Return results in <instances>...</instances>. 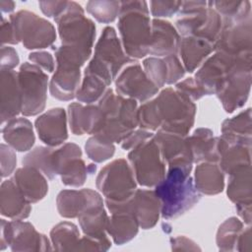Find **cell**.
Segmentation results:
<instances>
[{
    "instance_id": "cell-30",
    "label": "cell",
    "mask_w": 252,
    "mask_h": 252,
    "mask_svg": "<svg viewBox=\"0 0 252 252\" xmlns=\"http://www.w3.org/2000/svg\"><path fill=\"white\" fill-rule=\"evenodd\" d=\"M193 181L199 193L217 195L224 188V173L218 162L204 161L196 166Z\"/></svg>"
},
{
    "instance_id": "cell-24",
    "label": "cell",
    "mask_w": 252,
    "mask_h": 252,
    "mask_svg": "<svg viewBox=\"0 0 252 252\" xmlns=\"http://www.w3.org/2000/svg\"><path fill=\"white\" fill-rule=\"evenodd\" d=\"M1 123L4 124L17 117L22 111V97L18 81V72L15 70H1Z\"/></svg>"
},
{
    "instance_id": "cell-4",
    "label": "cell",
    "mask_w": 252,
    "mask_h": 252,
    "mask_svg": "<svg viewBox=\"0 0 252 252\" xmlns=\"http://www.w3.org/2000/svg\"><path fill=\"white\" fill-rule=\"evenodd\" d=\"M178 16L175 22L178 33L216 44L222 28V18L214 9L213 1H182Z\"/></svg>"
},
{
    "instance_id": "cell-25",
    "label": "cell",
    "mask_w": 252,
    "mask_h": 252,
    "mask_svg": "<svg viewBox=\"0 0 252 252\" xmlns=\"http://www.w3.org/2000/svg\"><path fill=\"white\" fill-rule=\"evenodd\" d=\"M131 211L137 219L140 227H154L160 216V202L155 190L136 189L131 199Z\"/></svg>"
},
{
    "instance_id": "cell-56",
    "label": "cell",
    "mask_w": 252,
    "mask_h": 252,
    "mask_svg": "<svg viewBox=\"0 0 252 252\" xmlns=\"http://www.w3.org/2000/svg\"><path fill=\"white\" fill-rule=\"evenodd\" d=\"M172 250H200L198 245L186 236H177L170 239Z\"/></svg>"
},
{
    "instance_id": "cell-21",
    "label": "cell",
    "mask_w": 252,
    "mask_h": 252,
    "mask_svg": "<svg viewBox=\"0 0 252 252\" xmlns=\"http://www.w3.org/2000/svg\"><path fill=\"white\" fill-rule=\"evenodd\" d=\"M78 220L85 235L101 239L109 238L107 233L109 217L103 207L102 197L98 192L92 190L90 202L79 215Z\"/></svg>"
},
{
    "instance_id": "cell-2",
    "label": "cell",
    "mask_w": 252,
    "mask_h": 252,
    "mask_svg": "<svg viewBox=\"0 0 252 252\" xmlns=\"http://www.w3.org/2000/svg\"><path fill=\"white\" fill-rule=\"evenodd\" d=\"M117 28L125 53L132 59L149 54L152 21L146 1H120Z\"/></svg>"
},
{
    "instance_id": "cell-6",
    "label": "cell",
    "mask_w": 252,
    "mask_h": 252,
    "mask_svg": "<svg viewBox=\"0 0 252 252\" xmlns=\"http://www.w3.org/2000/svg\"><path fill=\"white\" fill-rule=\"evenodd\" d=\"M54 21L62 45L73 47L90 58L95 39V25L85 16L82 6L69 1L66 10Z\"/></svg>"
},
{
    "instance_id": "cell-17",
    "label": "cell",
    "mask_w": 252,
    "mask_h": 252,
    "mask_svg": "<svg viewBox=\"0 0 252 252\" xmlns=\"http://www.w3.org/2000/svg\"><path fill=\"white\" fill-rule=\"evenodd\" d=\"M94 58L108 68L115 80L124 66L136 62L124 51L120 38L112 27H105L94 46Z\"/></svg>"
},
{
    "instance_id": "cell-41",
    "label": "cell",
    "mask_w": 252,
    "mask_h": 252,
    "mask_svg": "<svg viewBox=\"0 0 252 252\" xmlns=\"http://www.w3.org/2000/svg\"><path fill=\"white\" fill-rule=\"evenodd\" d=\"M251 108L241 111L232 118L225 119L221 124V134L236 137H251Z\"/></svg>"
},
{
    "instance_id": "cell-11",
    "label": "cell",
    "mask_w": 252,
    "mask_h": 252,
    "mask_svg": "<svg viewBox=\"0 0 252 252\" xmlns=\"http://www.w3.org/2000/svg\"><path fill=\"white\" fill-rule=\"evenodd\" d=\"M48 76L38 66L25 62L18 71L24 116H34L43 111L47 98Z\"/></svg>"
},
{
    "instance_id": "cell-45",
    "label": "cell",
    "mask_w": 252,
    "mask_h": 252,
    "mask_svg": "<svg viewBox=\"0 0 252 252\" xmlns=\"http://www.w3.org/2000/svg\"><path fill=\"white\" fill-rule=\"evenodd\" d=\"M143 67L147 77L157 88L160 89L166 85L167 67L163 58L155 56L148 57L143 61Z\"/></svg>"
},
{
    "instance_id": "cell-7",
    "label": "cell",
    "mask_w": 252,
    "mask_h": 252,
    "mask_svg": "<svg viewBox=\"0 0 252 252\" xmlns=\"http://www.w3.org/2000/svg\"><path fill=\"white\" fill-rule=\"evenodd\" d=\"M163 131L188 136L197 111L193 100L172 88H165L156 97Z\"/></svg>"
},
{
    "instance_id": "cell-55",
    "label": "cell",
    "mask_w": 252,
    "mask_h": 252,
    "mask_svg": "<svg viewBox=\"0 0 252 252\" xmlns=\"http://www.w3.org/2000/svg\"><path fill=\"white\" fill-rule=\"evenodd\" d=\"M20 40L17 36L16 31L12 25V23L8 20L2 18L1 23V43L5 44H17Z\"/></svg>"
},
{
    "instance_id": "cell-19",
    "label": "cell",
    "mask_w": 252,
    "mask_h": 252,
    "mask_svg": "<svg viewBox=\"0 0 252 252\" xmlns=\"http://www.w3.org/2000/svg\"><path fill=\"white\" fill-rule=\"evenodd\" d=\"M154 139L159 148L161 158L167 164V167L178 166L192 171L194 161L188 136L158 129L154 134Z\"/></svg>"
},
{
    "instance_id": "cell-10",
    "label": "cell",
    "mask_w": 252,
    "mask_h": 252,
    "mask_svg": "<svg viewBox=\"0 0 252 252\" xmlns=\"http://www.w3.org/2000/svg\"><path fill=\"white\" fill-rule=\"evenodd\" d=\"M95 185L108 201L127 200L137 189L133 170L124 158H117L106 164L97 174Z\"/></svg>"
},
{
    "instance_id": "cell-34",
    "label": "cell",
    "mask_w": 252,
    "mask_h": 252,
    "mask_svg": "<svg viewBox=\"0 0 252 252\" xmlns=\"http://www.w3.org/2000/svg\"><path fill=\"white\" fill-rule=\"evenodd\" d=\"M93 189L85 188L81 190L66 189L58 193L56 206L59 215L66 219L78 218L86 209L90 202Z\"/></svg>"
},
{
    "instance_id": "cell-47",
    "label": "cell",
    "mask_w": 252,
    "mask_h": 252,
    "mask_svg": "<svg viewBox=\"0 0 252 252\" xmlns=\"http://www.w3.org/2000/svg\"><path fill=\"white\" fill-rule=\"evenodd\" d=\"M175 90L193 101L198 100L203 96L207 95L205 90L192 77L186 78L185 80L179 81L177 84H175Z\"/></svg>"
},
{
    "instance_id": "cell-22",
    "label": "cell",
    "mask_w": 252,
    "mask_h": 252,
    "mask_svg": "<svg viewBox=\"0 0 252 252\" xmlns=\"http://www.w3.org/2000/svg\"><path fill=\"white\" fill-rule=\"evenodd\" d=\"M68 121L74 135H94L101 129L104 115L98 105L72 102L68 105Z\"/></svg>"
},
{
    "instance_id": "cell-39",
    "label": "cell",
    "mask_w": 252,
    "mask_h": 252,
    "mask_svg": "<svg viewBox=\"0 0 252 252\" xmlns=\"http://www.w3.org/2000/svg\"><path fill=\"white\" fill-rule=\"evenodd\" d=\"M88 173V166L81 157L69 160L63 166L59 175L61 176V181L64 185L80 187L86 182Z\"/></svg>"
},
{
    "instance_id": "cell-58",
    "label": "cell",
    "mask_w": 252,
    "mask_h": 252,
    "mask_svg": "<svg viewBox=\"0 0 252 252\" xmlns=\"http://www.w3.org/2000/svg\"><path fill=\"white\" fill-rule=\"evenodd\" d=\"M15 2L14 1H10V0H1L0 1V7H1V11L2 13H11L12 11H14L15 9Z\"/></svg>"
},
{
    "instance_id": "cell-15",
    "label": "cell",
    "mask_w": 252,
    "mask_h": 252,
    "mask_svg": "<svg viewBox=\"0 0 252 252\" xmlns=\"http://www.w3.org/2000/svg\"><path fill=\"white\" fill-rule=\"evenodd\" d=\"M158 90L138 62L127 65L115 79L116 94L136 101L145 102L153 98Z\"/></svg>"
},
{
    "instance_id": "cell-27",
    "label": "cell",
    "mask_w": 252,
    "mask_h": 252,
    "mask_svg": "<svg viewBox=\"0 0 252 252\" xmlns=\"http://www.w3.org/2000/svg\"><path fill=\"white\" fill-rule=\"evenodd\" d=\"M12 179L31 204L39 202L48 192L47 177L35 167L24 165L15 171Z\"/></svg>"
},
{
    "instance_id": "cell-16",
    "label": "cell",
    "mask_w": 252,
    "mask_h": 252,
    "mask_svg": "<svg viewBox=\"0 0 252 252\" xmlns=\"http://www.w3.org/2000/svg\"><path fill=\"white\" fill-rule=\"evenodd\" d=\"M251 137L221 134L217 137L219 165L223 173L230 174L237 168L251 164Z\"/></svg>"
},
{
    "instance_id": "cell-28",
    "label": "cell",
    "mask_w": 252,
    "mask_h": 252,
    "mask_svg": "<svg viewBox=\"0 0 252 252\" xmlns=\"http://www.w3.org/2000/svg\"><path fill=\"white\" fill-rule=\"evenodd\" d=\"M215 51V45L205 39L194 36H181L178 56L185 71L193 73Z\"/></svg>"
},
{
    "instance_id": "cell-20",
    "label": "cell",
    "mask_w": 252,
    "mask_h": 252,
    "mask_svg": "<svg viewBox=\"0 0 252 252\" xmlns=\"http://www.w3.org/2000/svg\"><path fill=\"white\" fill-rule=\"evenodd\" d=\"M67 113L64 108L55 107L39 115L34 127L40 141L48 147H57L68 139Z\"/></svg>"
},
{
    "instance_id": "cell-32",
    "label": "cell",
    "mask_w": 252,
    "mask_h": 252,
    "mask_svg": "<svg viewBox=\"0 0 252 252\" xmlns=\"http://www.w3.org/2000/svg\"><path fill=\"white\" fill-rule=\"evenodd\" d=\"M226 194L235 206H251V164L241 166L229 174Z\"/></svg>"
},
{
    "instance_id": "cell-5",
    "label": "cell",
    "mask_w": 252,
    "mask_h": 252,
    "mask_svg": "<svg viewBox=\"0 0 252 252\" xmlns=\"http://www.w3.org/2000/svg\"><path fill=\"white\" fill-rule=\"evenodd\" d=\"M56 69L49 82L50 94L56 99L68 101L76 97L81 85V67L89 59L81 51L66 45L55 50Z\"/></svg>"
},
{
    "instance_id": "cell-18",
    "label": "cell",
    "mask_w": 252,
    "mask_h": 252,
    "mask_svg": "<svg viewBox=\"0 0 252 252\" xmlns=\"http://www.w3.org/2000/svg\"><path fill=\"white\" fill-rule=\"evenodd\" d=\"M251 66L236 68L216 94L227 113L242 107L248 99L251 89Z\"/></svg>"
},
{
    "instance_id": "cell-37",
    "label": "cell",
    "mask_w": 252,
    "mask_h": 252,
    "mask_svg": "<svg viewBox=\"0 0 252 252\" xmlns=\"http://www.w3.org/2000/svg\"><path fill=\"white\" fill-rule=\"evenodd\" d=\"M243 230V222L236 217L224 220L217 232V244L220 251H233L236 249L238 237Z\"/></svg>"
},
{
    "instance_id": "cell-33",
    "label": "cell",
    "mask_w": 252,
    "mask_h": 252,
    "mask_svg": "<svg viewBox=\"0 0 252 252\" xmlns=\"http://www.w3.org/2000/svg\"><path fill=\"white\" fill-rule=\"evenodd\" d=\"M139 222L132 212L122 211L111 214L107 226V233L113 242L122 245L132 240L139 231Z\"/></svg>"
},
{
    "instance_id": "cell-31",
    "label": "cell",
    "mask_w": 252,
    "mask_h": 252,
    "mask_svg": "<svg viewBox=\"0 0 252 252\" xmlns=\"http://www.w3.org/2000/svg\"><path fill=\"white\" fill-rule=\"evenodd\" d=\"M193 161L200 163L204 161H219L217 150V138L211 129L201 127L188 136Z\"/></svg>"
},
{
    "instance_id": "cell-40",
    "label": "cell",
    "mask_w": 252,
    "mask_h": 252,
    "mask_svg": "<svg viewBox=\"0 0 252 252\" xmlns=\"http://www.w3.org/2000/svg\"><path fill=\"white\" fill-rule=\"evenodd\" d=\"M86 10L97 22L109 24L119 16L120 1H89L86 4Z\"/></svg>"
},
{
    "instance_id": "cell-51",
    "label": "cell",
    "mask_w": 252,
    "mask_h": 252,
    "mask_svg": "<svg viewBox=\"0 0 252 252\" xmlns=\"http://www.w3.org/2000/svg\"><path fill=\"white\" fill-rule=\"evenodd\" d=\"M154 134L150 131L144 130V129H138L134 130L132 133H130L120 144L121 148L124 150H132L133 148L137 147L138 145L142 144L143 142L149 140L152 138Z\"/></svg>"
},
{
    "instance_id": "cell-8",
    "label": "cell",
    "mask_w": 252,
    "mask_h": 252,
    "mask_svg": "<svg viewBox=\"0 0 252 252\" xmlns=\"http://www.w3.org/2000/svg\"><path fill=\"white\" fill-rule=\"evenodd\" d=\"M252 53L230 55L221 51H215L199 67L194 79L201 85L207 95L216 94L228 76L240 66H251Z\"/></svg>"
},
{
    "instance_id": "cell-9",
    "label": "cell",
    "mask_w": 252,
    "mask_h": 252,
    "mask_svg": "<svg viewBox=\"0 0 252 252\" xmlns=\"http://www.w3.org/2000/svg\"><path fill=\"white\" fill-rule=\"evenodd\" d=\"M128 161L141 186L155 187L165 176V161L154 136L133 148L128 154Z\"/></svg>"
},
{
    "instance_id": "cell-38",
    "label": "cell",
    "mask_w": 252,
    "mask_h": 252,
    "mask_svg": "<svg viewBox=\"0 0 252 252\" xmlns=\"http://www.w3.org/2000/svg\"><path fill=\"white\" fill-rule=\"evenodd\" d=\"M52 147L38 146L27 154L23 158V165L32 166L40 170L48 179H53L56 175L52 168L51 156L53 153Z\"/></svg>"
},
{
    "instance_id": "cell-35",
    "label": "cell",
    "mask_w": 252,
    "mask_h": 252,
    "mask_svg": "<svg viewBox=\"0 0 252 252\" xmlns=\"http://www.w3.org/2000/svg\"><path fill=\"white\" fill-rule=\"evenodd\" d=\"M50 241L53 249L57 251L79 250L81 242L79 228L70 221L59 222L50 231Z\"/></svg>"
},
{
    "instance_id": "cell-52",
    "label": "cell",
    "mask_w": 252,
    "mask_h": 252,
    "mask_svg": "<svg viewBox=\"0 0 252 252\" xmlns=\"http://www.w3.org/2000/svg\"><path fill=\"white\" fill-rule=\"evenodd\" d=\"M30 61L32 64L38 66L40 69L47 71L49 73L54 71L55 63L53 56L46 51H34L29 55Z\"/></svg>"
},
{
    "instance_id": "cell-54",
    "label": "cell",
    "mask_w": 252,
    "mask_h": 252,
    "mask_svg": "<svg viewBox=\"0 0 252 252\" xmlns=\"http://www.w3.org/2000/svg\"><path fill=\"white\" fill-rule=\"evenodd\" d=\"M20 58L15 48L11 46H1V70H14L18 66Z\"/></svg>"
},
{
    "instance_id": "cell-36",
    "label": "cell",
    "mask_w": 252,
    "mask_h": 252,
    "mask_svg": "<svg viewBox=\"0 0 252 252\" xmlns=\"http://www.w3.org/2000/svg\"><path fill=\"white\" fill-rule=\"evenodd\" d=\"M108 86L107 82L101 77L85 70L84 78L76 94V98L79 102L93 104V102L98 101L101 98Z\"/></svg>"
},
{
    "instance_id": "cell-14",
    "label": "cell",
    "mask_w": 252,
    "mask_h": 252,
    "mask_svg": "<svg viewBox=\"0 0 252 252\" xmlns=\"http://www.w3.org/2000/svg\"><path fill=\"white\" fill-rule=\"evenodd\" d=\"M215 51L230 55L252 53L251 16L239 19L222 18V28L215 44Z\"/></svg>"
},
{
    "instance_id": "cell-13",
    "label": "cell",
    "mask_w": 252,
    "mask_h": 252,
    "mask_svg": "<svg viewBox=\"0 0 252 252\" xmlns=\"http://www.w3.org/2000/svg\"><path fill=\"white\" fill-rule=\"evenodd\" d=\"M1 250L7 246L12 251H49L53 250L51 241L34 226L23 220L7 221L1 220Z\"/></svg>"
},
{
    "instance_id": "cell-42",
    "label": "cell",
    "mask_w": 252,
    "mask_h": 252,
    "mask_svg": "<svg viewBox=\"0 0 252 252\" xmlns=\"http://www.w3.org/2000/svg\"><path fill=\"white\" fill-rule=\"evenodd\" d=\"M138 125L147 131H158L161 122L156 98L145 101L137 110Z\"/></svg>"
},
{
    "instance_id": "cell-29",
    "label": "cell",
    "mask_w": 252,
    "mask_h": 252,
    "mask_svg": "<svg viewBox=\"0 0 252 252\" xmlns=\"http://www.w3.org/2000/svg\"><path fill=\"white\" fill-rule=\"evenodd\" d=\"M5 142L17 152H27L34 144L35 136L32 122L26 117H15L2 127Z\"/></svg>"
},
{
    "instance_id": "cell-3",
    "label": "cell",
    "mask_w": 252,
    "mask_h": 252,
    "mask_svg": "<svg viewBox=\"0 0 252 252\" xmlns=\"http://www.w3.org/2000/svg\"><path fill=\"white\" fill-rule=\"evenodd\" d=\"M104 121L99 132L94 134L110 143H121L138 126V104L135 99L124 97L110 88L98 100Z\"/></svg>"
},
{
    "instance_id": "cell-26",
    "label": "cell",
    "mask_w": 252,
    "mask_h": 252,
    "mask_svg": "<svg viewBox=\"0 0 252 252\" xmlns=\"http://www.w3.org/2000/svg\"><path fill=\"white\" fill-rule=\"evenodd\" d=\"M32 204L26 199L14 180L7 179L0 188V212L12 220H25L32 212Z\"/></svg>"
},
{
    "instance_id": "cell-43",
    "label": "cell",
    "mask_w": 252,
    "mask_h": 252,
    "mask_svg": "<svg viewBox=\"0 0 252 252\" xmlns=\"http://www.w3.org/2000/svg\"><path fill=\"white\" fill-rule=\"evenodd\" d=\"M85 150L87 156L94 162H103L112 158L115 153L113 143L104 141L95 135L86 142Z\"/></svg>"
},
{
    "instance_id": "cell-48",
    "label": "cell",
    "mask_w": 252,
    "mask_h": 252,
    "mask_svg": "<svg viewBox=\"0 0 252 252\" xmlns=\"http://www.w3.org/2000/svg\"><path fill=\"white\" fill-rule=\"evenodd\" d=\"M167 67V80L166 85L177 84L185 75V68L177 54H171L162 57Z\"/></svg>"
},
{
    "instance_id": "cell-46",
    "label": "cell",
    "mask_w": 252,
    "mask_h": 252,
    "mask_svg": "<svg viewBox=\"0 0 252 252\" xmlns=\"http://www.w3.org/2000/svg\"><path fill=\"white\" fill-rule=\"evenodd\" d=\"M82 150L75 143H66L58 149H54L51 156L52 168L55 175H59L63 166L72 158H81Z\"/></svg>"
},
{
    "instance_id": "cell-57",
    "label": "cell",
    "mask_w": 252,
    "mask_h": 252,
    "mask_svg": "<svg viewBox=\"0 0 252 252\" xmlns=\"http://www.w3.org/2000/svg\"><path fill=\"white\" fill-rule=\"evenodd\" d=\"M251 227L248 225L246 228H243L241 231L237 244H236V251H244V252H251L252 250V239H251Z\"/></svg>"
},
{
    "instance_id": "cell-49",
    "label": "cell",
    "mask_w": 252,
    "mask_h": 252,
    "mask_svg": "<svg viewBox=\"0 0 252 252\" xmlns=\"http://www.w3.org/2000/svg\"><path fill=\"white\" fill-rule=\"evenodd\" d=\"M182 1H151V14L155 17V19L171 17L172 15L178 13Z\"/></svg>"
},
{
    "instance_id": "cell-23",
    "label": "cell",
    "mask_w": 252,
    "mask_h": 252,
    "mask_svg": "<svg viewBox=\"0 0 252 252\" xmlns=\"http://www.w3.org/2000/svg\"><path fill=\"white\" fill-rule=\"evenodd\" d=\"M180 37L176 28L170 22L162 19H154L152 21L149 54L160 58L177 54Z\"/></svg>"
},
{
    "instance_id": "cell-12",
    "label": "cell",
    "mask_w": 252,
    "mask_h": 252,
    "mask_svg": "<svg viewBox=\"0 0 252 252\" xmlns=\"http://www.w3.org/2000/svg\"><path fill=\"white\" fill-rule=\"evenodd\" d=\"M17 36L27 49H42L56 40L54 26L35 13L21 10L10 16Z\"/></svg>"
},
{
    "instance_id": "cell-53",
    "label": "cell",
    "mask_w": 252,
    "mask_h": 252,
    "mask_svg": "<svg viewBox=\"0 0 252 252\" xmlns=\"http://www.w3.org/2000/svg\"><path fill=\"white\" fill-rule=\"evenodd\" d=\"M68 3L69 1H39L38 6L45 16L55 20L66 10Z\"/></svg>"
},
{
    "instance_id": "cell-1",
    "label": "cell",
    "mask_w": 252,
    "mask_h": 252,
    "mask_svg": "<svg viewBox=\"0 0 252 252\" xmlns=\"http://www.w3.org/2000/svg\"><path fill=\"white\" fill-rule=\"evenodd\" d=\"M190 173L191 170L182 167H167L164 178L155 186L163 220H174L182 216L200 201L201 195Z\"/></svg>"
},
{
    "instance_id": "cell-44",
    "label": "cell",
    "mask_w": 252,
    "mask_h": 252,
    "mask_svg": "<svg viewBox=\"0 0 252 252\" xmlns=\"http://www.w3.org/2000/svg\"><path fill=\"white\" fill-rule=\"evenodd\" d=\"M214 9L221 18L238 19L251 16L250 1H213Z\"/></svg>"
},
{
    "instance_id": "cell-50",
    "label": "cell",
    "mask_w": 252,
    "mask_h": 252,
    "mask_svg": "<svg viewBox=\"0 0 252 252\" xmlns=\"http://www.w3.org/2000/svg\"><path fill=\"white\" fill-rule=\"evenodd\" d=\"M1 156V177H7L13 173L17 165V157L10 146L1 144L0 148Z\"/></svg>"
}]
</instances>
